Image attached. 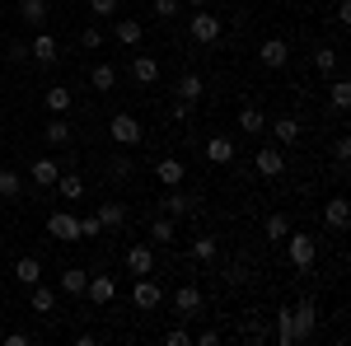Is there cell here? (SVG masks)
<instances>
[{
	"label": "cell",
	"mask_w": 351,
	"mask_h": 346,
	"mask_svg": "<svg viewBox=\"0 0 351 346\" xmlns=\"http://www.w3.org/2000/svg\"><path fill=\"white\" fill-rule=\"evenodd\" d=\"M164 342H169V346H192V332H188V328H169Z\"/></svg>",
	"instance_id": "43"
},
{
	"label": "cell",
	"mask_w": 351,
	"mask_h": 346,
	"mask_svg": "<svg viewBox=\"0 0 351 346\" xmlns=\"http://www.w3.org/2000/svg\"><path fill=\"white\" fill-rule=\"evenodd\" d=\"M0 342H5V346H28V332H5Z\"/></svg>",
	"instance_id": "50"
},
{
	"label": "cell",
	"mask_w": 351,
	"mask_h": 346,
	"mask_svg": "<svg viewBox=\"0 0 351 346\" xmlns=\"http://www.w3.org/2000/svg\"><path fill=\"white\" fill-rule=\"evenodd\" d=\"M173 225H178V220L155 215V220H150V239H155V243H173Z\"/></svg>",
	"instance_id": "37"
},
{
	"label": "cell",
	"mask_w": 351,
	"mask_h": 346,
	"mask_svg": "<svg viewBox=\"0 0 351 346\" xmlns=\"http://www.w3.org/2000/svg\"><path fill=\"white\" fill-rule=\"evenodd\" d=\"M52 187L61 192V201H80V197H84V178H80V173H61Z\"/></svg>",
	"instance_id": "27"
},
{
	"label": "cell",
	"mask_w": 351,
	"mask_h": 346,
	"mask_svg": "<svg viewBox=\"0 0 351 346\" xmlns=\"http://www.w3.org/2000/svg\"><path fill=\"white\" fill-rule=\"evenodd\" d=\"M47 234H52L56 243H80V215L52 211V215H47Z\"/></svg>",
	"instance_id": "7"
},
{
	"label": "cell",
	"mask_w": 351,
	"mask_h": 346,
	"mask_svg": "<svg viewBox=\"0 0 351 346\" xmlns=\"http://www.w3.org/2000/svg\"><path fill=\"white\" fill-rule=\"evenodd\" d=\"M328 103L337 108V112H347V108H351V80H347V75H332V84H328Z\"/></svg>",
	"instance_id": "25"
},
{
	"label": "cell",
	"mask_w": 351,
	"mask_h": 346,
	"mask_svg": "<svg viewBox=\"0 0 351 346\" xmlns=\"http://www.w3.org/2000/svg\"><path fill=\"white\" fill-rule=\"evenodd\" d=\"M173 309H178L183 319H192V314H202V309H206V295L188 281V286H178V291H173Z\"/></svg>",
	"instance_id": "14"
},
{
	"label": "cell",
	"mask_w": 351,
	"mask_h": 346,
	"mask_svg": "<svg viewBox=\"0 0 351 346\" xmlns=\"http://www.w3.org/2000/svg\"><path fill=\"white\" fill-rule=\"evenodd\" d=\"M267 127H271V136H276L281 150H291V145L300 140V122H295V117H276V122H267Z\"/></svg>",
	"instance_id": "21"
},
{
	"label": "cell",
	"mask_w": 351,
	"mask_h": 346,
	"mask_svg": "<svg viewBox=\"0 0 351 346\" xmlns=\"http://www.w3.org/2000/svg\"><path fill=\"white\" fill-rule=\"evenodd\" d=\"M43 103H47V112H71V103H75V89H66V84H52L47 94H43Z\"/></svg>",
	"instance_id": "20"
},
{
	"label": "cell",
	"mask_w": 351,
	"mask_h": 346,
	"mask_svg": "<svg viewBox=\"0 0 351 346\" xmlns=\"http://www.w3.org/2000/svg\"><path fill=\"white\" fill-rule=\"evenodd\" d=\"M258 61H263L267 71H286V61H291V42H286V38H267V42L258 47Z\"/></svg>",
	"instance_id": "10"
},
{
	"label": "cell",
	"mask_w": 351,
	"mask_h": 346,
	"mask_svg": "<svg viewBox=\"0 0 351 346\" xmlns=\"http://www.w3.org/2000/svg\"><path fill=\"white\" fill-rule=\"evenodd\" d=\"M108 173H112V178H132V160H127V155H112Z\"/></svg>",
	"instance_id": "41"
},
{
	"label": "cell",
	"mask_w": 351,
	"mask_h": 346,
	"mask_svg": "<svg viewBox=\"0 0 351 346\" xmlns=\"http://www.w3.org/2000/svg\"><path fill=\"white\" fill-rule=\"evenodd\" d=\"M122 220H127V206L122 201H99V225L104 230H117Z\"/></svg>",
	"instance_id": "34"
},
{
	"label": "cell",
	"mask_w": 351,
	"mask_h": 346,
	"mask_svg": "<svg viewBox=\"0 0 351 346\" xmlns=\"http://www.w3.org/2000/svg\"><path fill=\"white\" fill-rule=\"evenodd\" d=\"M197 211V197L192 192H183V187H164L160 197V215H169V220H183V215Z\"/></svg>",
	"instance_id": "6"
},
{
	"label": "cell",
	"mask_w": 351,
	"mask_h": 346,
	"mask_svg": "<svg viewBox=\"0 0 351 346\" xmlns=\"http://www.w3.org/2000/svg\"><path fill=\"white\" fill-rule=\"evenodd\" d=\"M239 337H243V342H267V328L248 319V323H243V332H239Z\"/></svg>",
	"instance_id": "42"
},
{
	"label": "cell",
	"mask_w": 351,
	"mask_h": 346,
	"mask_svg": "<svg viewBox=\"0 0 351 346\" xmlns=\"http://www.w3.org/2000/svg\"><path fill=\"white\" fill-rule=\"evenodd\" d=\"M337 24H342V28L351 24V5H347V0H337Z\"/></svg>",
	"instance_id": "51"
},
{
	"label": "cell",
	"mask_w": 351,
	"mask_h": 346,
	"mask_svg": "<svg viewBox=\"0 0 351 346\" xmlns=\"http://www.w3.org/2000/svg\"><path fill=\"white\" fill-rule=\"evenodd\" d=\"M122 262H127L132 276H150V271H155V248H150V243H132Z\"/></svg>",
	"instance_id": "12"
},
{
	"label": "cell",
	"mask_w": 351,
	"mask_h": 346,
	"mask_svg": "<svg viewBox=\"0 0 351 346\" xmlns=\"http://www.w3.org/2000/svg\"><path fill=\"white\" fill-rule=\"evenodd\" d=\"M43 140H47V145H66V140H71V122H66L61 112H52V122L43 127Z\"/></svg>",
	"instance_id": "29"
},
{
	"label": "cell",
	"mask_w": 351,
	"mask_h": 346,
	"mask_svg": "<svg viewBox=\"0 0 351 346\" xmlns=\"http://www.w3.org/2000/svg\"><path fill=\"white\" fill-rule=\"evenodd\" d=\"M169 117H173V122H188V117H192V103L173 94V103H169Z\"/></svg>",
	"instance_id": "40"
},
{
	"label": "cell",
	"mask_w": 351,
	"mask_h": 346,
	"mask_svg": "<svg viewBox=\"0 0 351 346\" xmlns=\"http://www.w3.org/2000/svg\"><path fill=\"white\" fill-rule=\"evenodd\" d=\"M89 84H94L99 94H112V89H117V66H108V61H94V71H89Z\"/></svg>",
	"instance_id": "22"
},
{
	"label": "cell",
	"mask_w": 351,
	"mask_h": 346,
	"mask_svg": "<svg viewBox=\"0 0 351 346\" xmlns=\"http://www.w3.org/2000/svg\"><path fill=\"white\" fill-rule=\"evenodd\" d=\"M99 230H104V225H99V215H84V220H80V239H94Z\"/></svg>",
	"instance_id": "47"
},
{
	"label": "cell",
	"mask_w": 351,
	"mask_h": 346,
	"mask_svg": "<svg viewBox=\"0 0 351 346\" xmlns=\"http://www.w3.org/2000/svg\"><path fill=\"white\" fill-rule=\"evenodd\" d=\"M117 5H122V0H89V10H94L99 19H108V14H117Z\"/></svg>",
	"instance_id": "44"
},
{
	"label": "cell",
	"mask_w": 351,
	"mask_h": 346,
	"mask_svg": "<svg viewBox=\"0 0 351 346\" xmlns=\"http://www.w3.org/2000/svg\"><path fill=\"white\" fill-rule=\"evenodd\" d=\"M132 80L136 84H155L160 80V61L145 56V52H132Z\"/></svg>",
	"instance_id": "17"
},
{
	"label": "cell",
	"mask_w": 351,
	"mask_h": 346,
	"mask_svg": "<svg viewBox=\"0 0 351 346\" xmlns=\"http://www.w3.org/2000/svg\"><path fill=\"white\" fill-rule=\"evenodd\" d=\"M132 304L141 309V314L160 309V304H164V286L155 281V276H136V286H132Z\"/></svg>",
	"instance_id": "5"
},
{
	"label": "cell",
	"mask_w": 351,
	"mask_h": 346,
	"mask_svg": "<svg viewBox=\"0 0 351 346\" xmlns=\"http://www.w3.org/2000/svg\"><path fill=\"white\" fill-rule=\"evenodd\" d=\"M0 197H5V201H19V197H24V178H19V169H0Z\"/></svg>",
	"instance_id": "28"
},
{
	"label": "cell",
	"mask_w": 351,
	"mask_h": 346,
	"mask_svg": "<svg viewBox=\"0 0 351 346\" xmlns=\"http://www.w3.org/2000/svg\"><path fill=\"white\" fill-rule=\"evenodd\" d=\"M239 132L243 136H263V132H267V112H263V108H253V103L239 108Z\"/></svg>",
	"instance_id": "19"
},
{
	"label": "cell",
	"mask_w": 351,
	"mask_h": 346,
	"mask_svg": "<svg viewBox=\"0 0 351 346\" xmlns=\"http://www.w3.org/2000/svg\"><path fill=\"white\" fill-rule=\"evenodd\" d=\"M206 160L211 164H234V140H230V136H211V140H206Z\"/></svg>",
	"instance_id": "23"
},
{
	"label": "cell",
	"mask_w": 351,
	"mask_h": 346,
	"mask_svg": "<svg viewBox=\"0 0 351 346\" xmlns=\"http://www.w3.org/2000/svg\"><path fill=\"white\" fill-rule=\"evenodd\" d=\"M324 225L332 230V234H347V225H351L347 197H328V201H324Z\"/></svg>",
	"instance_id": "11"
},
{
	"label": "cell",
	"mask_w": 351,
	"mask_h": 346,
	"mask_svg": "<svg viewBox=\"0 0 351 346\" xmlns=\"http://www.w3.org/2000/svg\"><path fill=\"white\" fill-rule=\"evenodd\" d=\"M173 94H178V99H188V103H197V99L206 94V80H202L197 71H188V75H178V80H173Z\"/></svg>",
	"instance_id": "18"
},
{
	"label": "cell",
	"mask_w": 351,
	"mask_h": 346,
	"mask_svg": "<svg viewBox=\"0 0 351 346\" xmlns=\"http://www.w3.org/2000/svg\"><path fill=\"white\" fill-rule=\"evenodd\" d=\"M216 342H220L216 328H206V332H197V337H192V346H216Z\"/></svg>",
	"instance_id": "48"
},
{
	"label": "cell",
	"mask_w": 351,
	"mask_h": 346,
	"mask_svg": "<svg viewBox=\"0 0 351 346\" xmlns=\"http://www.w3.org/2000/svg\"><path fill=\"white\" fill-rule=\"evenodd\" d=\"M188 5H192V10H206V5H211V0H188Z\"/></svg>",
	"instance_id": "52"
},
{
	"label": "cell",
	"mask_w": 351,
	"mask_h": 346,
	"mask_svg": "<svg viewBox=\"0 0 351 346\" xmlns=\"http://www.w3.org/2000/svg\"><path fill=\"white\" fill-rule=\"evenodd\" d=\"M319 304L314 299H300V304H291V328H295V346H309L314 337H319Z\"/></svg>",
	"instance_id": "1"
},
{
	"label": "cell",
	"mask_w": 351,
	"mask_h": 346,
	"mask_svg": "<svg viewBox=\"0 0 351 346\" xmlns=\"http://www.w3.org/2000/svg\"><path fill=\"white\" fill-rule=\"evenodd\" d=\"M84 299H89V304H112V299H117V281L104 276V271H94L89 286H84Z\"/></svg>",
	"instance_id": "13"
},
{
	"label": "cell",
	"mask_w": 351,
	"mask_h": 346,
	"mask_svg": "<svg viewBox=\"0 0 351 346\" xmlns=\"http://www.w3.org/2000/svg\"><path fill=\"white\" fill-rule=\"evenodd\" d=\"M28 178L38 187H52L56 178H61V160H52V155H38V160L28 164Z\"/></svg>",
	"instance_id": "15"
},
{
	"label": "cell",
	"mask_w": 351,
	"mask_h": 346,
	"mask_svg": "<svg viewBox=\"0 0 351 346\" xmlns=\"http://www.w3.org/2000/svg\"><path fill=\"white\" fill-rule=\"evenodd\" d=\"M263 234H267L271 243H281L286 234H291V215H286V211H271V215H267V225H263Z\"/></svg>",
	"instance_id": "33"
},
{
	"label": "cell",
	"mask_w": 351,
	"mask_h": 346,
	"mask_svg": "<svg viewBox=\"0 0 351 346\" xmlns=\"http://www.w3.org/2000/svg\"><path fill=\"white\" fill-rule=\"evenodd\" d=\"M183 173H188V169H183L178 160H160L155 164V178H160L164 187H183Z\"/></svg>",
	"instance_id": "30"
},
{
	"label": "cell",
	"mask_w": 351,
	"mask_h": 346,
	"mask_svg": "<svg viewBox=\"0 0 351 346\" xmlns=\"http://www.w3.org/2000/svg\"><path fill=\"white\" fill-rule=\"evenodd\" d=\"M56 299H61V295H56L52 286H43V281H38V286H33V295H28L33 314H52V309H56Z\"/></svg>",
	"instance_id": "26"
},
{
	"label": "cell",
	"mask_w": 351,
	"mask_h": 346,
	"mask_svg": "<svg viewBox=\"0 0 351 346\" xmlns=\"http://www.w3.org/2000/svg\"><path fill=\"white\" fill-rule=\"evenodd\" d=\"M80 47H84V52H99V47H104V28H99V24L80 28Z\"/></svg>",
	"instance_id": "39"
},
{
	"label": "cell",
	"mask_w": 351,
	"mask_h": 346,
	"mask_svg": "<svg viewBox=\"0 0 351 346\" xmlns=\"http://www.w3.org/2000/svg\"><path fill=\"white\" fill-rule=\"evenodd\" d=\"M253 169H258L263 178H281V173H286V150H281V145H263V150L253 155Z\"/></svg>",
	"instance_id": "9"
},
{
	"label": "cell",
	"mask_w": 351,
	"mask_h": 346,
	"mask_svg": "<svg viewBox=\"0 0 351 346\" xmlns=\"http://www.w3.org/2000/svg\"><path fill=\"white\" fill-rule=\"evenodd\" d=\"M14 281L33 291V286L43 281V262H38V258H19V262H14Z\"/></svg>",
	"instance_id": "24"
},
{
	"label": "cell",
	"mask_w": 351,
	"mask_h": 346,
	"mask_svg": "<svg viewBox=\"0 0 351 346\" xmlns=\"http://www.w3.org/2000/svg\"><path fill=\"white\" fill-rule=\"evenodd\" d=\"M10 61H28V42H10Z\"/></svg>",
	"instance_id": "49"
},
{
	"label": "cell",
	"mask_w": 351,
	"mask_h": 346,
	"mask_svg": "<svg viewBox=\"0 0 351 346\" xmlns=\"http://www.w3.org/2000/svg\"><path fill=\"white\" fill-rule=\"evenodd\" d=\"M0 140H5V122H0Z\"/></svg>",
	"instance_id": "53"
},
{
	"label": "cell",
	"mask_w": 351,
	"mask_h": 346,
	"mask_svg": "<svg viewBox=\"0 0 351 346\" xmlns=\"http://www.w3.org/2000/svg\"><path fill=\"white\" fill-rule=\"evenodd\" d=\"M178 10H183V0H155V14H160V19H173Z\"/></svg>",
	"instance_id": "45"
},
{
	"label": "cell",
	"mask_w": 351,
	"mask_h": 346,
	"mask_svg": "<svg viewBox=\"0 0 351 346\" xmlns=\"http://www.w3.org/2000/svg\"><path fill=\"white\" fill-rule=\"evenodd\" d=\"M192 258H197V262H211V258H216V239H211V234L192 239Z\"/></svg>",
	"instance_id": "38"
},
{
	"label": "cell",
	"mask_w": 351,
	"mask_h": 346,
	"mask_svg": "<svg viewBox=\"0 0 351 346\" xmlns=\"http://www.w3.org/2000/svg\"><path fill=\"white\" fill-rule=\"evenodd\" d=\"M188 33H192V42H202V47H216L220 33H225V24H220V14H211V5H206V10H197V14L188 19Z\"/></svg>",
	"instance_id": "4"
},
{
	"label": "cell",
	"mask_w": 351,
	"mask_h": 346,
	"mask_svg": "<svg viewBox=\"0 0 351 346\" xmlns=\"http://www.w3.org/2000/svg\"><path fill=\"white\" fill-rule=\"evenodd\" d=\"M28 61H38V66H56L61 61V42H56L47 28H38V38L28 42Z\"/></svg>",
	"instance_id": "8"
},
{
	"label": "cell",
	"mask_w": 351,
	"mask_h": 346,
	"mask_svg": "<svg viewBox=\"0 0 351 346\" xmlns=\"http://www.w3.org/2000/svg\"><path fill=\"white\" fill-rule=\"evenodd\" d=\"M281 243H286V258H291V267H300V271H309V267L319 262V239H314V234H300V230H291Z\"/></svg>",
	"instance_id": "2"
},
{
	"label": "cell",
	"mask_w": 351,
	"mask_h": 346,
	"mask_svg": "<svg viewBox=\"0 0 351 346\" xmlns=\"http://www.w3.org/2000/svg\"><path fill=\"white\" fill-rule=\"evenodd\" d=\"M276 342L281 346H295V328H291V304L276 309Z\"/></svg>",
	"instance_id": "35"
},
{
	"label": "cell",
	"mask_w": 351,
	"mask_h": 346,
	"mask_svg": "<svg viewBox=\"0 0 351 346\" xmlns=\"http://www.w3.org/2000/svg\"><path fill=\"white\" fill-rule=\"evenodd\" d=\"M332 160H337V164L351 160V140H347V136H337V140H332Z\"/></svg>",
	"instance_id": "46"
},
{
	"label": "cell",
	"mask_w": 351,
	"mask_h": 346,
	"mask_svg": "<svg viewBox=\"0 0 351 346\" xmlns=\"http://www.w3.org/2000/svg\"><path fill=\"white\" fill-rule=\"evenodd\" d=\"M314 71H319L324 80H332V75H337V52H332V47H319V52H314Z\"/></svg>",
	"instance_id": "36"
},
{
	"label": "cell",
	"mask_w": 351,
	"mask_h": 346,
	"mask_svg": "<svg viewBox=\"0 0 351 346\" xmlns=\"http://www.w3.org/2000/svg\"><path fill=\"white\" fill-rule=\"evenodd\" d=\"M108 136L122 145V150H132V145L145 140V127H141V117H136V112H112V117H108Z\"/></svg>",
	"instance_id": "3"
},
{
	"label": "cell",
	"mask_w": 351,
	"mask_h": 346,
	"mask_svg": "<svg viewBox=\"0 0 351 346\" xmlns=\"http://www.w3.org/2000/svg\"><path fill=\"white\" fill-rule=\"evenodd\" d=\"M19 14L28 28H43L47 24V0H19Z\"/></svg>",
	"instance_id": "31"
},
{
	"label": "cell",
	"mask_w": 351,
	"mask_h": 346,
	"mask_svg": "<svg viewBox=\"0 0 351 346\" xmlns=\"http://www.w3.org/2000/svg\"><path fill=\"white\" fill-rule=\"evenodd\" d=\"M112 38H117L122 47H141V38H145V24H141V19H127V14H122V19L112 24Z\"/></svg>",
	"instance_id": "16"
},
{
	"label": "cell",
	"mask_w": 351,
	"mask_h": 346,
	"mask_svg": "<svg viewBox=\"0 0 351 346\" xmlns=\"http://www.w3.org/2000/svg\"><path fill=\"white\" fill-rule=\"evenodd\" d=\"M84 286H89V271L84 267H66L61 271V291L66 295H84Z\"/></svg>",
	"instance_id": "32"
}]
</instances>
